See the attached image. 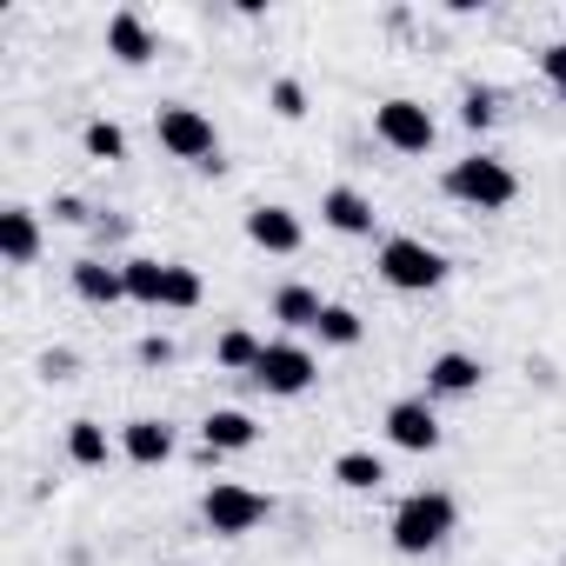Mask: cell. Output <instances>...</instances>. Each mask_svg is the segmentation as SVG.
Returning a JSON list of instances; mask_svg holds the SVG:
<instances>
[{
  "instance_id": "f1b7e54d",
  "label": "cell",
  "mask_w": 566,
  "mask_h": 566,
  "mask_svg": "<svg viewBox=\"0 0 566 566\" xmlns=\"http://www.w3.org/2000/svg\"><path fill=\"white\" fill-rule=\"evenodd\" d=\"M54 220L81 227V220H87V200H81V193H54Z\"/></svg>"
},
{
  "instance_id": "cb8c5ba5",
  "label": "cell",
  "mask_w": 566,
  "mask_h": 566,
  "mask_svg": "<svg viewBox=\"0 0 566 566\" xmlns=\"http://www.w3.org/2000/svg\"><path fill=\"white\" fill-rule=\"evenodd\" d=\"M200 294H207V287H200V273H193L187 260H167V301H160V307H167V314H193Z\"/></svg>"
},
{
  "instance_id": "5b68a950",
  "label": "cell",
  "mask_w": 566,
  "mask_h": 566,
  "mask_svg": "<svg viewBox=\"0 0 566 566\" xmlns=\"http://www.w3.org/2000/svg\"><path fill=\"white\" fill-rule=\"evenodd\" d=\"M200 520H207V533L240 539V533H253V526H266V520H273V500H266L260 486L213 480V486H207V500H200Z\"/></svg>"
},
{
  "instance_id": "4316f807",
  "label": "cell",
  "mask_w": 566,
  "mask_h": 566,
  "mask_svg": "<svg viewBox=\"0 0 566 566\" xmlns=\"http://www.w3.org/2000/svg\"><path fill=\"white\" fill-rule=\"evenodd\" d=\"M539 81L566 101V41H553V48H539Z\"/></svg>"
},
{
  "instance_id": "5bb4252c",
  "label": "cell",
  "mask_w": 566,
  "mask_h": 566,
  "mask_svg": "<svg viewBox=\"0 0 566 566\" xmlns=\"http://www.w3.org/2000/svg\"><path fill=\"white\" fill-rule=\"evenodd\" d=\"M107 54H114L120 67H147V61H154V28H147L134 8H120V14L107 21Z\"/></svg>"
},
{
  "instance_id": "7c38bea8",
  "label": "cell",
  "mask_w": 566,
  "mask_h": 566,
  "mask_svg": "<svg viewBox=\"0 0 566 566\" xmlns=\"http://www.w3.org/2000/svg\"><path fill=\"white\" fill-rule=\"evenodd\" d=\"M74 294H81L87 307H120V301H127V273L87 253V260H74Z\"/></svg>"
},
{
  "instance_id": "d4e9b609",
  "label": "cell",
  "mask_w": 566,
  "mask_h": 566,
  "mask_svg": "<svg viewBox=\"0 0 566 566\" xmlns=\"http://www.w3.org/2000/svg\"><path fill=\"white\" fill-rule=\"evenodd\" d=\"M493 114H500V94H493V87H467V94H460V127H467V134H486Z\"/></svg>"
},
{
  "instance_id": "2e32d148",
  "label": "cell",
  "mask_w": 566,
  "mask_h": 566,
  "mask_svg": "<svg viewBox=\"0 0 566 566\" xmlns=\"http://www.w3.org/2000/svg\"><path fill=\"white\" fill-rule=\"evenodd\" d=\"M120 453L134 467H167L174 460V427L167 420H127L120 427Z\"/></svg>"
},
{
  "instance_id": "3957f363",
  "label": "cell",
  "mask_w": 566,
  "mask_h": 566,
  "mask_svg": "<svg viewBox=\"0 0 566 566\" xmlns=\"http://www.w3.org/2000/svg\"><path fill=\"white\" fill-rule=\"evenodd\" d=\"M447 200H460L473 213H506L520 200V174L500 154H467V160L447 167Z\"/></svg>"
},
{
  "instance_id": "ac0fdd59",
  "label": "cell",
  "mask_w": 566,
  "mask_h": 566,
  "mask_svg": "<svg viewBox=\"0 0 566 566\" xmlns=\"http://www.w3.org/2000/svg\"><path fill=\"white\" fill-rule=\"evenodd\" d=\"M120 273H127V301L160 314V301H167V260H154V253H134V260H120Z\"/></svg>"
},
{
  "instance_id": "d6986e66",
  "label": "cell",
  "mask_w": 566,
  "mask_h": 566,
  "mask_svg": "<svg viewBox=\"0 0 566 566\" xmlns=\"http://www.w3.org/2000/svg\"><path fill=\"white\" fill-rule=\"evenodd\" d=\"M260 354H266V340H260V334H247V327H227V334L213 340V360H220L227 374H247V380H253Z\"/></svg>"
},
{
  "instance_id": "44dd1931",
  "label": "cell",
  "mask_w": 566,
  "mask_h": 566,
  "mask_svg": "<svg viewBox=\"0 0 566 566\" xmlns=\"http://www.w3.org/2000/svg\"><path fill=\"white\" fill-rule=\"evenodd\" d=\"M334 480H340L347 493H374V486H387V460L367 453V447H354V453L334 460Z\"/></svg>"
},
{
  "instance_id": "f546056e",
  "label": "cell",
  "mask_w": 566,
  "mask_h": 566,
  "mask_svg": "<svg viewBox=\"0 0 566 566\" xmlns=\"http://www.w3.org/2000/svg\"><path fill=\"white\" fill-rule=\"evenodd\" d=\"M41 374H54V380H67V374H74V354H48V360H41Z\"/></svg>"
},
{
  "instance_id": "603a6c76",
  "label": "cell",
  "mask_w": 566,
  "mask_h": 566,
  "mask_svg": "<svg viewBox=\"0 0 566 566\" xmlns=\"http://www.w3.org/2000/svg\"><path fill=\"white\" fill-rule=\"evenodd\" d=\"M321 347H360V334H367V321L354 314V307H340V301H327V314H321Z\"/></svg>"
},
{
  "instance_id": "9c48e42d",
  "label": "cell",
  "mask_w": 566,
  "mask_h": 566,
  "mask_svg": "<svg viewBox=\"0 0 566 566\" xmlns=\"http://www.w3.org/2000/svg\"><path fill=\"white\" fill-rule=\"evenodd\" d=\"M387 440H394L400 453H433V447H440V413H433V400H394V407H387Z\"/></svg>"
},
{
  "instance_id": "9a60e30c",
  "label": "cell",
  "mask_w": 566,
  "mask_h": 566,
  "mask_svg": "<svg viewBox=\"0 0 566 566\" xmlns=\"http://www.w3.org/2000/svg\"><path fill=\"white\" fill-rule=\"evenodd\" d=\"M200 440H207V453H247V447L260 440V427H253V413H240V407H213V413L200 420Z\"/></svg>"
},
{
  "instance_id": "6da1fadb",
  "label": "cell",
  "mask_w": 566,
  "mask_h": 566,
  "mask_svg": "<svg viewBox=\"0 0 566 566\" xmlns=\"http://www.w3.org/2000/svg\"><path fill=\"white\" fill-rule=\"evenodd\" d=\"M453 520H460L453 493H440V486H420V493H407V500L394 506V520H387V539H394V553L420 559V553H433V546L453 533Z\"/></svg>"
},
{
  "instance_id": "8992f818",
  "label": "cell",
  "mask_w": 566,
  "mask_h": 566,
  "mask_svg": "<svg viewBox=\"0 0 566 566\" xmlns=\"http://www.w3.org/2000/svg\"><path fill=\"white\" fill-rule=\"evenodd\" d=\"M374 134H380V147H394V154H427V147L440 140V120L427 114V101L394 94V101L374 107Z\"/></svg>"
},
{
  "instance_id": "484cf974",
  "label": "cell",
  "mask_w": 566,
  "mask_h": 566,
  "mask_svg": "<svg viewBox=\"0 0 566 566\" xmlns=\"http://www.w3.org/2000/svg\"><path fill=\"white\" fill-rule=\"evenodd\" d=\"M266 107H273L280 120H301V114H307V87H301V81H287V74H280V81L266 87Z\"/></svg>"
},
{
  "instance_id": "30bf717a",
  "label": "cell",
  "mask_w": 566,
  "mask_h": 566,
  "mask_svg": "<svg viewBox=\"0 0 566 566\" xmlns=\"http://www.w3.org/2000/svg\"><path fill=\"white\" fill-rule=\"evenodd\" d=\"M321 220H327L334 233H347V240H367L380 213H374V200H367L360 187H327V193H321Z\"/></svg>"
},
{
  "instance_id": "52a82bcc",
  "label": "cell",
  "mask_w": 566,
  "mask_h": 566,
  "mask_svg": "<svg viewBox=\"0 0 566 566\" xmlns=\"http://www.w3.org/2000/svg\"><path fill=\"white\" fill-rule=\"evenodd\" d=\"M321 380V360L301 347V340H266V354H260V367H253V387H266L273 400H294V394H307Z\"/></svg>"
},
{
  "instance_id": "83f0119b",
  "label": "cell",
  "mask_w": 566,
  "mask_h": 566,
  "mask_svg": "<svg viewBox=\"0 0 566 566\" xmlns=\"http://www.w3.org/2000/svg\"><path fill=\"white\" fill-rule=\"evenodd\" d=\"M134 360H140V367H174V340H167V334H147V340L134 347Z\"/></svg>"
},
{
  "instance_id": "ba28073f",
  "label": "cell",
  "mask_w": 566,
  "mask_h": 566,
  "mask_svg": "<svg viewBox=\"0 0 566 566\" xmlns=\"http://www.w3.org/2000/svg\"><path fill=\"white\" fill-rule=\"evenodd\" d=\"M247 240H253L260 253H301L307 227H301V213H294V207L260 200V207H247Z\"/></svg>"
},
{
  "instance_id": "277c9868",
  "label": "cell",
  "mask_w": 566,
  "mask_h": 566,
  "mask_svg": "<svg viewBox=\"0 0 566 566\" xmlns=\"http://www.w3.org/2000/svg\"><path fill=\"white\" fill-rule=\"evenodd\" d=\"M374 266H380V280H387L394 294H433L440 280H447V253L427 247V240H413V233H387Z\"/></svg>"
},
{
  "instance_id": "7402d4cb",
  "label": "cell",
  "mask_w": 566,
  "mask_h": 566,
  "mask_svg": "<svg viewBox=\"0 0 566 566\" xmlns=\"http://www.w3.org/2000/svg\"><path fill=\"white\" fill-rule=\"evenodd\" d=\"M81 147H87V160L114 167V160H127V127L120 120H87L81 127Z\"/></svg>"
},
{
  "instance_id": "e0dca14e",
  "label": "cell",
  "mask_w": 566,
  "mask_h": 566,
  "mask_svg": "<svg viewBox=\"0 0 566 566\" xmlns=\"http://www.w3.org/2000/svg\"><path fill=\"white\" fill-rule=\"evenodd\" d=\"M321 314H327V301H321L314 287H301V280H287V287L273 294V321H280V327H294V334H314Z\"/></svg>"
},
{
  "instance_id": "7a4b0ae2",
  "label": "cell",
  "mask_w": 566,
  "mask_h": 566,
  "mask_svg": "<svg viewBox=\"0 0 566 566\" xmlns=\"http://www.w3.org/2000/svg\"><path fill=\"white\" fill-rule=\"evenodd\" d=\"M154 140H160L174 160H187V167H200V174H220V127H213L200 107L160 101V107H154Z\"/></svg>"
},
{
  "instance_id": "ffe728a7",
  "label": "cell",
  "mask_w": 566,
  "mask_h": 566,
  "mask_svg": "<svg viewBox=\"0 0 566 566\" xmlns=\"http://www.w3.org/2000/svg\"><path fill=\"white\" fill-rule=\"evenodd\" d=\"M67 460L74 467H107L114 460V440L101 420H67Z\"/></svg>"
},
{
  "instance_id": "8fae6325",
  "label": "cell",
  "mask_w": 566,
  "mask_h": 566,
  "mask_svg": "<svg viewBox=\"0 0 566 566\" xmlns=\"http://www.w3.org/2000/svg\"><path fill=\"white\" fill-rule=\"evenodd\" d=\"M480 380H486V367H480L473 354H460V347H447V354H433V360H427V394H440V400L480 394Z\"/></svg>"
},
{
  "instance_id": "4fadbf2b",
  "label": "cell",
  "mask_w": 566,
  "mask_h": 566,
  "mask_svg": "<svg viewBox=\"0 0 566 566\" xmlns=\"http://www.w3.org/2000/svg\"><path fill=\"white\" fill-rule=\"evenodd\" d=\"M0 253H8V266H34L41 260V220H34V207H0Z\"/></svg>"
}]
</instances>
